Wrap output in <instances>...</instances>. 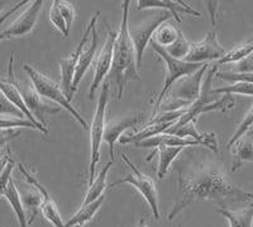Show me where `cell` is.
Segmentation results:
<instances>
[{
  "mask_svg": "<svg viewBox=\"0 0 253 227\" xmlns=\"http://www.w3.org/2000/svg\"><path fill=\"white\" fill-rule=\"evenodd\" d=\"M253 199V192H247L230 180L220 163L207 156L190 159L177 167V201L167 216L172 221L178 213L199 201H211L219 207L228 208L233 203H246Z\"/></svg>",
  "mask_w": 253,
  "mask_h": 227,
  "instance_id": "1",
  "label": "cell"
},
{
  "mask_svg": "<svg viewBox=\"0 0 253 227\" xmlns=\"http://www.w3.org/2000/svg\"><path fill=\"white\" fill-rule=\"evenodd\" d=\"M129 0L122 3V23L114 43V54H113V65L109 75L117 85V97L122 99L124 88L128 81L139 80L137 55H135L134 45L129 36Z\"/></svg>",
  "mask_w": 253,
  "mask_h": 227,
  "instance_id": "2",
  "label": "cell"
},
{
  "mask_svg": "<svg viewBox=\"0 0 253 227\" xmlns=\"http://www.w3.org/2000/svg\"><path fill=\"white\" fill-rule=\"evenodd\" d=\"M209 66L210 63H205L204 66L196 72L176 81L165 97L157 113L184 110V108H189L194 102H196L202 92L203 78L209 70Z\"/></svg>",
  "mask_w": 253,
  "mask_h": 227,
  "instance_id": "3",
  "label": "cell"
},
{
  "mask_svg": "<svg viewBox=\"0 0 253 227\" xmlns=\"http://www.w3.org/2000/svg\"><path fill=\"white\" fill-rule=\"evenodd\" d=\"M23 69L24 71L27 72V75L29 76V79H31L32 86L35 88L36 92H37L42 98L49 99V101L55 102L58 106L65 108V110H66L67 112L81 124V127H83L85 131H89L90 127L87 126L86 121H85L83 115L78 112V110H76L75 107L71 106V103H70V101L67 99L65 93H63L60 84H57L55 80L49 79L47 75L42 74V72L36 70L35 67L29 66V65H24Z\"/></svg>",
  "mask_w": 253,
  "mask_h": 227,
  "instance_id": "4",
  "label": "cell"
},
{
  "mask_svg": "<svg viewBox=\"0 0 253 227\" xmlns=\"http://www.w3.org/2000/svg\"><path fill=\"white\" fill-rule=\"evenodd\" d=\"M109 84L104 83L101 85L100 95L98 99V106L95 110L92 123L90 127V163H89V185L94 181L96 165L100 160V147L104 141L105 132V115H107L108 102H109Z\"/></svg>",
  "mask_w": 253,
  "mask_h": 227,
  "instance_id": "5",
  "label": "cell"
},
{
  "mask_svg": "<svg viewBox=\"0 0 253 227\" xmlns=\"http://www.w3.org/2000/svg\"><path fill=\"white\" fill-rule=\"evenodd\" d=\"M151 46H152L153 51H155L156 54H157V55L164 60L165 65H166V70H167V75H166V79H165L164 86H162L161 92H160L157 99H156L155 107H153V113L151 114V115H155L157 114L158 108H160V106H161L162 102H164L165 97H166V94L169 93V90L171 89V86H172L176 81L180 80V79L186 78V76H189V75L194 74V72H196L198 70H200L203 66H204L205 63H193V62H187V61L185 60H177V58H173L172 56H170L166 51H165V49H162V47H160L158 45H156L153 41H151Z\"/></svg>",
  "mask_w": 253,
  "mask_h": 227,
  "instance_id": "6",
  "label": "cell"
},
{
  "mask_svg": "<svg viewBox=\"0 0 253 227\" xmlns=\"http://www.w3.org/2000/svg\"><path fill=\"white\" fill-rule=\"evenodd\" d=\"M122 159L126 164V167L132 170V174H128V175L123 176L119 180L114 181L110 184V187H118V185L123 184V183H128V184L133 185L135 189L138 190L142 194L144 199H146L147 204L150 206L151 211H152V215L155 217V220H160V208H158V193L157 188H156L155 181L151 178L150 175H147L144 172H142L138 168L133 164L130 159L124 153L121 154Z\"/></svg>",
  "mask_w": 253,
  "mask_h": 227,
  "instance_id": "7",
  "label": "cell"
},
{
  "mask_svg": "<svg viewBox=\"0 0 253 227\" xmlns=\"http://www.w3.org/2000/svg\"><path fill=\"white\" fill-rule=\"evenodd\" d=\"M215 6L216 4H213V6L209 5L211 22H213V29L205 36L204 40L199 41L196 43H191L189 55L185 58V61H187V62L210 63V61H219L225 55L227 51L218 41V32H216L215 27V13H214Z\"/></svg>",
  "mask_w": 253,
  "mask_h": 227,
  "instance_id": "8",
  "label": "cell"
},
{
  "mask_svg": "<svg viewBox=\"0 0 253 227\" xmlns=\"http://www.w3.org/2000/svg\"><path fill=\"white\" fill-rule=\"evenodd\" d=\"M171 18H173L172 14H170L169 12H158L157 14L150 15L147 19L142 20L141 23L129 26V36L134 45L138 69L142 66L144 51H146L148 43H151L152 41L155 32L162 23L167 22Z\"/></svg>",
  "mask_w": 253,
  "mask_h": 227,
  "instance_id": "9",
  "label": "cell"
},
{
  "mask_svg": "<svg viewBox=\"0 0 253 227\" xmlns=\"http://www.w3.org/2000/svg\"><path fill=\"white\" fill-rule=\"evenodd\" d=\"M43 6V0L29 1V5L18 15L17 19L13 20L12 23L9 24V27L0 32V42L28 36L35 29Z\"/></svg>",
  "mask_w": 253,
  "mask_h": 227,
  "instance_id": "10",
  "label": "cell"
},
{
  "mask_svg": "<svg viewBox=\"0 0 253 227\" xmlns=\"http://www.w3.org/2000/svg\"><path fill=\"white\" fill-rule=\"evenodd\" d=\"M100 15V13H96L94 17L91 18L90 23L87 24L86 29L84 32L83 37H81L80 42H79L78 47L75 49V51L72 52L69 57L61 58L60 60V70H61V88H62L63 93L67 97L69 101L72 99V83H74V76H75L76 67H78L79 58H80L81 54L84 51V46L87 43V40L91 36V31L95 26H96V22H98V18Z\"/></svg>",
  "mask_w": 253,
  "mask_h": 227,
  "instance_id": "11",
  "label": "cell"
},
{
  "mask_svg": "<svg viewBox=\"0 0 253 227\" xmlns=\"http://www.w3.org/2000/svg\"><path fill=\"white\" fill-rule=\"evenodd\" d=\"M117 35L114 31L108 27V38L105 45L101 49L100 54L96 57V63H95V72H94V79L90 85L89 89V99H94V95L98 90L99 86L103 84L104 79L112 70L113 65V54H114V43L117 40Z\"/></svg>",
  "mask_w": 253,
  "mask_h": 227,
  "instance_id": "12",
  "label": "cell"
},
{
  "mask_svg": "<svg viewBox=\"0 0 253 227\" xmlns=\"http://www.w3.org/2000/svg\"><path fill=\"white\" fill-rule=\"evenodd\" d=\"M18 169H19V171L23 174V176L26 178V180L28 181L29 184L35 185V187L41 192V196H42L41 211H42V215L44 216V219H46L53 227H66V224L63 222L62 217H61L57 203H56L55 199L52 198V196L48 193V190H47L43 185L41 184L35 176L32 175L23 164H20L19 163V164H18Z\"/></svg>",
  "mask_w": 253,
  "mask_h": 227,
  "instance_id": "13",
  "label": "cell"
},
{
  "mask_svg": "<svg viewBox=\"0 0 253 227\" xmlns=\"http://www.w3.org/2000/svg\"><path fill=\"white\" fill-rule=\"evenodd\" d=\"M165 133L169 135L177 136L182 138H191L194 141L198 142L200 146L207 147L213 153L219 151V144L216 140L215 133H202L199 132L196 128V121H186V122H175L170 128L167 129Z\"/></svg>",
  "mask_w": 253,
  "mask_h": 227,
  "instance_id": "14",
  "label": "cell"
},
{
  "mask_svg": "<svg viewBox=\"0 0 253 227\" xmlns=\"http://www.w3.org/2000/svg\"><path fill=\"white\" fill-rule=\"evenodd\" d=\"M18 86H19L22 95H23V99L26 102V106L29 110V112L32 113V115L35 117V119L38 123L47 128L46 117L49 114H57V113H60V108L51 107L49 104L44 103L43 98L36 92L35 88L32 85H28V84H24L23 85V84H20L18 81Z\"/></svg>",
  "mask_w": 253,
  "mask_h": 227,
  "instance_id": "15",
  "label": "cell"
},
{
  "mask_svg": "<svg viewBox=\"0 0 253 227\" xmlns=\"http://www.w3.org/2000/svg\"><path fill=\"white\" fill-rule=\"evenodd\" d=\"M13 62H14V55L10 56L9 58V65H8V75H6L5 79H0V90L4 93L8 101L12 104H14L20 112L26 115L27 119H29L31 122H33L37 126L42 127V128H46L42 124L38 123L35 119V117L32 115V113L29 112V110L27 108L26 102L23 99V95L20 93L19 86H18V81L14 78V71H13ZM47 129V128H46Z\"/></svg>",
  "mask_w": 253,
  "mask_h": 227,
  "instance_id": "16",
  "label": "cell"
},
{
  "mask_svg": "<svg viewBox=\"0 0 253 227\" xmlns=\"http://www.w3.org/2000/svg\"><path fill=\"white\" fill-rule=\"evenodd\" d=\"M144 9H160V10H167L172 14L176 22H181L180 14H189L194 17L200 18L202 14L195 10L182 0H138L137 1V10H144Z\"/></svg>",
  "mask_w": 253,
  "mask_h": 227,
  "instance_id": "17",
  "label": "cell"
},
{
  "mask_svg": "<svg viewBox=\"0 0 253 227\" xmlns=\"http://www.w3.org/2000/svg\"><path fill=\"white\" fill-rule=\"evenodd\" d=\"M143 119V114L126 115V117H121L118 119H115V121H112L105 127L104 142H107L109 145L110 160L114 161V144L122 137V133L126 129L132 128V127L138 126Z\"/></svg>",
  "mask_w": 253,
  "mask_h": 227,
  "instance_id": "18",
  "label": "cell"
},
{
  "mask_svg": "<svg viewBox=\"0 0 253 227\" xmlns=\"http://www.w3.org/2000/svg\"><path fill=\"white\" fill-rule=\"evenodd\" d=\"M233 154L232 171H237L245 163H253V128H250L230 147Z\"/></svg>",
  "mask_w": 253,
  "mask_h": 227,
  "instance_id": "19",
  "label": "cell"
},
{
  "mask_svg": "<svg viewBox=\"0 0 253 227\" xmlns=\"http://www.w3.org/2000/svg\"><path fill=\"white\" fill-rule=\"evenodd\" d=\"M98 42L99 37L98 32H96V26H95L91 31V43H90L89 47H87L85 51H83L80 58H79L78 67H76L75 76H74V83H72V97L75 95L76 90H78L79 88V84L81 83V80H83V78L85 76V74H86V71L89 70V67L91 66L92 61H94L95 58V54H96V49H98Z\"/></svg>",
  "mask_w": 253,
  "mask_h": 227,
  "instance_id": "20",
  "label": "cell"
},
{
  "mask_svg": "<svg viewBox=\"0 0 253 227\" xmlns=\"http://www.w3.org/2000/svg\"><path fill=\"white\" fill-rule=\"evenodd\" d=\"M186 147L184 146H160L155 149L150 155L147 156L146 160L151 161L156 154H158V167L157 176L158 179H164L165 175L169 172L171 164L178 158V155L184 151Z\"/></svg>",
  "mask_w": 253,
  "mask_h": 227,
  "instance_id": "21",
  "label": "cell"
},
{
  "mask_svg": "<svg viewBox=\"0 0 253 227\" xmlns=\"http://www.w3.org/2000/svg\"><path fill=\"white\" fill-rule=\"evenodd\" d=\"M236 106V101H234L233 95L230 94H223L220 99L213 102V103H209L207 106L202 107L196 111H189L187 108V112L185 113L184 117H181L178 121L180 122H186V121H196V118L199 117L203 113L208 112H227V111L232 110L233 107Z\"/></svg>",
  "mask_w": 253,
  "mask_h": 227,
  "instance_id": "22",
  "label": "cell"
},
{
  "mask_svg": "<svg viewBox=\"0 0 253 227\" xmlns=\"http://www.w3.org/2000/svg\"><path fill=\"white\" fill-rule=\"evenodd\" d=\"M3 197L8 201V203L10 204V207H12L13 212H14L15 216H17L19 226L28 227V220H27L26 207H24L23 198H22V196H20L19 190H18L13 178L9 180L8 185H6L5 190H4L3 193Z\"/></svg>",
  "mask_w": 253,
  "mask_h": 227,
  "instance_id": "23",
  "label": "cell"
},
{
  "mask_svg": "<svg viewBox=\"0 0 253 227\" xmlns=\"http://www.w3.org/2000/svg\"><path fill=\"white\" fill-rule=\"evenodd\" d=\"M134 145L138 147H151V149H157L160 146H200L198 142L191 140V138L177 137V136L169 135V133H162V135L155 136V137H151L148 140H144V141L137 142Z\"/></svg>",
  "mask_w": 253,
  "mask_h": 227,
  "instance_id": "24",
  "label": "cell"
},
{
  "mask_svg": "<svg viewBox=\"0 0 253 227\" xmlns=\"http://www.w3.org/2000/svg\"><path fill=\"white\" fill-rule=\"evenodd\" d=\"M218 213L224 216L229 221V227H253V204H248L247 207L239 211H232L229 208H215Z\"/></svg>",
  "mask_w": 253,
  "mask_h": 227,
  "instance_id": "25",
  "label": "cell"
},
{
  "mask_svg": "<svg viewBox=\"0 0 253 227\" xmlns=\"http://www.w3.org/2000/svg\"><path fill=\"white\" fill-rule=\"evenodd\" d=\"M113 163H114V161L110 160L109 163L101 169V171L99 172V175L95 178V180L89 185V190H87L86 196L84 198L83 206L92 203V202H95L96 199H99L100 197L104 196L103 193L104 190H105V188H107L108 174H109L110 168L113 167Z\"/></svg>",
  "mask_w": 253,
  "mask_h": 227,
  "instance_id": "26",
  "label": "cell"
},
{
  "mask_svg": "<svg viewBox=\"0 0 253 227\" xmlns=\"http://www.w3.org/2000/svg\"><path fill=\"white\" fill-rule=\"evenodd\" d=\"M104 201H105V196L100 197L99 199H96V201L92 202V203L86 204V206H81L80 210L66 222V227H81L84 226V225H86L87 222L91 221L92 217H94V216L96 215V212L100 210Z\"/></svg>",
  "mask_w": 253,
  "mask_h": 227,
  "instance_id": "27",
  "label": "cell"
},
{
  "mask_svg": "<svg viewBox=\"0 0 253 227\" xmlns=\"http://www.w3.org/2000/svg\"><path fill=\"white\" fill-rule=\"evenodd\" d=\"M180 35H181V29L171 24L170 22H165L155 32L152 41L162 49H167L176 42Z\"/></svg>",
  "mask_w": 253,
  "mask_h": 227,
  "instance_id": "28",
  "label": "cell"
},
{
  "mask_svg": "<svg viewBox=\"0 0 253 227\" xmlns=\"http://www.w3.org/2000/svg\"><path fill=\"white\" fill-rule=\"evenodd\" d=\"M251 55H253V47L247 41V42L237 45L236 47H233V49H230L229 51L225 52V55L220 60L216 61V63L218 65H233V63L245 60L246 57H248Z\"/></svg>",
  "mask_w": 253,
  "mask_h": 227,
  "instance_id": "29",
  "label": "cell"
},
{
  "mask_svg": "<svg viewBox=\"0 0 253 227\" xmlns=\"http://www.w3.org/2000/svg\"><path fill=\"white\" fill-rule=\"evenodd\" d=\"M15 128L37 129V131L44 133V135L48 132V129L37 126V124H35L33 122L27 119V118H19V117H14V115H0V129H15Z\"/></svg>",
  "mask_w": 253,
  "mask_h": 227,
  "instance_id": "30",
  "label": "cell"
},
{
  "mask_svg": "<svg viewBox=\"0 0 253 227\" xmlns=\"http://www.w3.org/2000/svg\"><path fill=\"white\" fill-rule=\"evenodd\" d=\"M210 94H241L253 97V84L250 83H233L230 85L221 86L210 90Z\"/></svg>",
  "mask_w": 253,
  "mask_h": 227,
  "instance_id": "31",
  "label": "cell"
},
{
  "mask_svg": "<svg viewBox=\"0 0 253 227\" xmlns=\"http://www.w3.org/2000/svg\"><path fill=\"white\" fill-rule=\"evenodd\" d=\"M190 49H191V43L185 38L184 33L181 32V35L178 36L176 42L173 43V45H171L170 47L165 49V51H166L170 56H172L173 58H177V60H185L186 56L189 55Z\"/></svg>",
  "mask_w": 253,
  "mask_h": 227,
  "instance_id": "32",
  "label": "cell"
},
{
  "mask_svg": "<svg viewBox=\"0 0 253 227\" xmlns=\"http://www.w3.org/2000/svg\"><path fill=\"white\" fill-rule=\"evenodd\" d=\"M252 124H253V106L251 107V110L248 111L247 114L245 115V118H243V121H242L241 123L238 124V127H237V131L233 133V136L230 137L229 141H228L227 150H230V147L233 146L234 142L238 141L239 138H241L242 136L245 135V133L247 132L248 129L252 128Z\"/></svg>",
  "mask_w": 253,
  "mask_h": 227,
  "instance_id": "33",
  "label": "cell"
},
{
  "mask_svg": "<svg viewBox=\"0 0 253 227\" xmlns=\"http://www.w3.org/2000/svg\"><path fill=\"white\" fill-rule=\"evenodd\" d=\"M49 20H51V23L53 24V27L61 32V35H62L63 37H67V36H69L70 29L66 24V20L63 19L62 14H61L60 10H58L55 1L52 3L51 10H49Z\"/></svg>",
  "mask_w": 253,
  "mask_h": 227,
  "instance_id": "34",
  "label": "cell"
},
{
  "mask_svg": "<svg viewBox=\"0 0 253 227\" xmlns=\"http://www.w3.org/2000/svg\"><path fill=\"white\" fill-rule=\"evenodd\" d=\"M215 78L221 80L230 81V83H250L253 84V72L251 74H237L230 71H216Z\"/></svg>",
  "mask_w": 253,
  "mask_h": 227,
  "instance_id": "35",
  "label": "cell"
},
{
  "mask_svg": "<svg viewBox=\"0 0 253 227\" xmlns=\"http://www.w3.org/2000/svg\"><path fill=\"white\" fill-rule=\"evenodd\" d=\"M55 4L57 5L61 14H62L63 19L66 20V24L69 27V29H71L72 22L75 19V9H74L72 4L66 1V0H55Z\"/></svg>",
  "mask_w": 253,
  "mask_h": 227,
  "instance_id": "36",
  "label": "cell"
},
{
  "mask_svg": "<svg viewBox=\"0 0 253 227\" xmlns=\"http://www.w3.org/2000/svg\"><path fill=\"white\" fill-rule=\"evenodd\" d=\"M0 115H14V117L26 118V115L20 112L14 104L8 101V98L1 90H0Z\"/></svg>",
  "mask_w": 253,
  "mask_h": 227,
  "instance_id": "37",
  "label": "cell"
},
{
  "mask_svg": "<svg viewBox=\"0 0 253 227\" xmlns=\"http://www.w3.org/2000/svg\"><path fill=\"white\" fill-rule=\"evenodd\" d=\"M230 72H237V74H251V72H253V55L248 56L239 62L233 63Z\"/></svg>",
  "mask_w": 253,
  "mask_h": 227,
  "instance_id": "38",
  "label": "cell"
},
{
  "mask_svg": "<svg viewBox=\"0 0 253 227\" xmlns=\"http://www.w3.org/2000/svg\"><path fill=\"white\" fill-rule=\"evenodd\" d=\"M14 165H15V161L14 159H12V160L8 163V165L5 167V169H4L1 176H0V198L3 197V193L4 190H5L6 185H8L9 180L12 179V171L13 169H14Z\"/></svg>",
  "mask_w": 253,
  "mask_h": 227,
  "instance_id": "39",
  "label": "cell"
},
{
  "mask_svg": "<svg viewBox=\"0 0 253 227\" xmlns=\"http://www.w3.org/2000/svg\"><path fill=\"white\" fill-rule=\"evenodd\" d=\"M19 135V131L14 129H0V149H3L9 141H12L13 138L18 137Z\"/></svg>",
  "mask_w": 253,
  "mask_h": 227,
  "instance_id": "40",
  "label": "cell"
},
{
  "mask_svg": "<svg viewBox=\"0 0 253 227\" xmlns=\"http://www.w3.org/2000/svg\"><path fill=\"white\" fill-rule=\"evenodd\" d=\"M12 159H13L12 154H10V151H9V150H6L5 153L0 154V176H1L4 169H5V167L8 165V163L12 160Z\"/></svg>",
  "mask_w": 253,
  "mask_h": 227,
  "instance_id": "41",
  "label": "cell"
},
{
  "mask_svg": "<svg viewBox=\"0 0 253 227\" xmlns=\"http://www.w3.org/2000/svg\"><path fill=\"white\" fill-rule=\"evenodd\" d=\"M137 227H150L148 226V225H147V222H146V220L144 219H139V222H138V225H137Z\"/></svg>",
  "mask_w": 253,
  "mask_h": 227,
  "instance_id": "42",
  "label": "cell"
},
{
  "mask_svg": "<svg viewBox=\"0 0 253 227\" xmlns=\"http://www.w3.org/2000/svg\"><path fill=\"white\" fill-rule=\"evenodd\" d=\"M5 4H6V1H0V13L3 12V9H4V6H5Z\"/></svg>",
  "mask_w": 253,
  "mask_h": 227,
  "instance_id": "43",
  "label": "cell"
},
{
  "mask_svg": "<svg viewBox=\"0 0 253 227\" xmlns=\"http://www.w3.org/2000/svg\"><path fill=\"white\" fill-rule=\"evenodd\" d=\"M248 42H250L251 45H252V47H253V36H252V37L250 38V40H248Z\"/></svg>",
  "mask_w": 253,
  "mask_h": 227,
  "instance_id": "44",
  "label": "cell"
}]
</instances>
